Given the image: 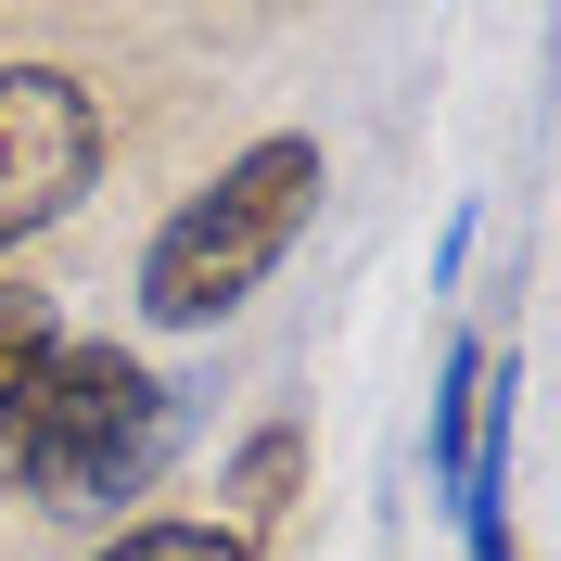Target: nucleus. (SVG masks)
<instances>
[{
	"label": "nucleus",
	"instance_id": "nucleus-5",
	"mask_svg": "<svg viewBox=\"0 0 561 561\" xmlns=\"http://www.w3.org/2000/svg\"><path fill=\"white\" fill-rule=\"evenodd\" d=\"M485 370H497V345H472V332H459V345H447V370H434V421H421V447H434V485H459V459H472Z\"/></svg>",
	"mask_w": 561,
	"mask_h": 561
},
{
	"label": "nucleus",
	"instance_id": "nucleus-7",
	"mask_svg": "<svg viewBox=\"0 0 561 561\" xmlns=\"http://www.w3.org/2000/svg\"><path fill=\"white\" fill-rule=\"evenodd\" d=\"M90 561H255L230 524H192V511H153V524H115Z\"/></svg>",
	"mask_w": 561,
	"mask_h": 561
},
{
	"label": "nucleus",
	"instance_id": "nucleus-1",
	"mask_svg": "<svg viewBox=\"0 0 561 561\" xmlns=\"http://www.w3.org/2000/svg\"><path fill=\"white\" fill-rule=\"evenodd\" d=\"M192 447V396L167 370H140L128 345H51V370L26 383V409L0 421V485L65 524H115L128 497H153V472Z\"/></svg>",
	"mask_w": 561,
	"mask_h": 561
},
{
	"label": "nucleus",
	"instance_id": "nucleus-6",
	"mask_svg": "<svg viewBox=\"0 0 561 561\" xmlns=\"http://www.w3.org/2000/svg\"><path fill=\"white\" fill-rule=\"evenodd\" d=\"M51 345H65V307H51L38 280H0V421L26 409V383L51 370Z\"/></svg>",
	"mask_w": 561,
	"mask_h": 561
},
{
	"label": "nucleus",
	"instance_id": "nucleus-4",
	"mask_svg": "<svg viewBox=\"0 0 561 561\" xmlns=\"http://www.w3.org/2000/svg\"><path fill=\"white\" fill-rule=\"evenodd\" d=\"M294 472H307V434H294V421L243 434V459H230V485H217V497H230V536H243V549H255V536L280 524V511H294Z\"/></svg>",
	"mask_w": 561,
	"mask_h": 561
},
{
	"label": "nucleus",
	"instance_id": "nucleus-3",
	"mask_svg": "<svg viewBox=\"0 0 561 561\" xmlns=\"http://www.w3.org/2000/svg\"><path fill=\"white\" fill-rule=\"evenodd\" d=\"M103 153H115V128H103V90H90V77L0 65V255L90 205Z\"/></svg>",
	"mask_w": 561,
	"mask_h": 561
},
{
	"label": "nucleus",
	"instance_id": "nucleus-2",
	"mask_svg": "<svg viewBox=\"0 0 561 561\" xmlns=\"http://www.w3.org/2000/svg\"><path fill=\"white\" fill-rule=\"evenodd\" d=\"M319 192H332V153H319L307 128L243 140V153H230L205 192H179V217L140 243V319H153V332H217V319H243L255 280H268L280 255H294V230L319 217Z\"/></svg>",
	"mask_w": 561,
	"mask_h": 561
}]
</instances>
